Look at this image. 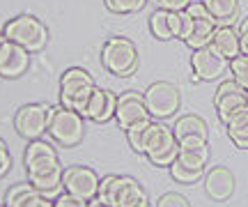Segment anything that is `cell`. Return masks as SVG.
<instances>
[{"label": "cell", "mask_w": 248, "mask_h": 207, "mask_svg": "<svg viewBox=\"0 0 248 207\" xmlns=\"http://www.w3.org/2000/svg\"><path fill=\"white\" fill-rule=\"evenodd\" d=\"M142 154L154 166L170 168L172 163L177 161V154H179V143L175 138V131L168 125L152 120L150 127L145 129V136H142Z\"/></svg>", "instance_id": "1"}, {"label": "cell", "mask_w": 248, "mask_h": 207, "mask_svg": "<svg viewBox=\"0 0 248 207\" xmlns=\"http://www.w3.org/2000/svg\"><path fill=\"white\" fill-rule=\"evenodd\" d=\"M2 35L12 44L23 46L28 53H39L48 44V30L32 14H18V16L9 18L2 28Z\"/></svg>", "instance_id": "2"}, {"label": "cell", "mask_w": 248, "mask_h": 207, "mask_svg": "<svg viewBox=\"0 0 248 207\" xmlns=\"http://www.w3.org/2000/svg\"><path fill=\"white\" fill-rule=\"evenodd\" d=\"M216 26L218 23L209 14V9L204 7V2H195L193 0L182 12V42H186L193 51L202 48V46H209Z\"/></svg>", "instance_id": "3"}, {"label": "cell", "mask_w": 248, "mask_h": 207, "mask_svg": "<svg viewBox=\"0 0 248 207\" xmlns=\"http://www.w3.org/2000/svg\"><path fill=\"white\" fill-rule=\"evenodd\" d=\"M94 79L92 74L80 69V67H69L67 72L60 76V106L71 108V111H78L83 115L85 104L94 92Z\"/></svg>", "instance_id": "4"}, {"label": "cell", "mask_w": 248, "mask_h": 207, "mask_svg": "<svg viewBox=\"0 0 248 207\" xmlns=\"http://www.w3.org/2000/svg\"><path fill=\"white\" fill-rule=\"evenodd\" d=\"M101 64L108 74L131 76L138 69V48L126 37H108L101 46Z\"/></svg>", "instance_id": "5"}, {"label": "cell", "mask_w": 248, "mask_h": 207, "mask_svg": "<svg viewBox=\"0 0 248 207\" xmlns=\"http://www.w3.org/2000/svg\"><path fill=\"white\" fill-rule=\"evenodd\" d=\"M46 134L60 147H74L83 141V134H85L83 115L78 111H71V108H64L58 104V106L51 108V122H48Z\"/></svg>", "instance_id": "6"}, {"label": "cell", "mask_w": 248, "mask_h": 207, "mask_svg": "<svg viewBox=\"0 0 248 207\" xmlns=\"http://www.w3.org/2000/svg\"><path fill=\"white\" fill-rule=\"evenodd\" d=\"M142 95H145V104H147L150 115L156 117V120L172 117L179 111V104H182L179 90L172 85V83H168V81L152 83V85L142 92Z\"/></svg>", "instance_id": "7"}, {"label": "cell", "mask_w": 248, "mask_h": 207, "mask_svg": "<svg viewBox=\"0 0 248 207\" xmlns=\"http://www.w3.org/2000/svg\"><path fill=\"white\" fill-rule=\"evenodd\" d=\"M51 108L48 104H26L16 111L14 115V129L18 136H23L28 141L42 138V134L48 131L51 122Z\"/></svg>", "instance_id": "8"}, {"label": "cell", "mask_w": 248, "mask_h": 207, "mask_svg": "<svg viewBox=\"0 0 248 207\" xmlns=\"http://www.w3.org/2000/svg\"><path fill=\"white\" fill-rule=\"evenodd\" d=\"M99 177L97 173L88 168V166H69L62 173V189L64 193H71L76 198L83 200H94L99 193Z\"/></svg>", "instance_id": "9"}, {"label": "cell", "mask_w": 248, "mask_h": 207, "mask_svg": "<svg viewBox=\"0 0 248 207\" xmlns=\"http://www.w3.org/2000/svg\"><path fill=\"white\" fill-rule=\"evenodd\" d=\"M246 92L248 90H244L234 79L218 83L216 95H214V108H216V115H218V120H221L223 125H228L241 108L248 106Z\"/></svg>", "instance_id": "10"}, {"label": "cell", "mask_w": 248, "mask_h": 207, "mask_svg": "<svg viewBox=\"0 0 248 207\" xmlns=\"http://www.w3.org/2000/svg\"><path fill=\"white\" fill-rule=\"evenodd\" d=\"M23 166H26V173L30 177V175L53 171L62 163H60V154H58L53 145L42 141V138H35V141L28 143L26 152H23Z\"/></svg>", "instance_id": "11"}, {"label": "cell", "mask_w": 248, "mask_h": 207, "mask_svg": "<svg viewBox=\"0 0 248 207\" xmlns=\"http://www.w3.org/2000/svg\"><path fill=\"white\" fill-rule=\"evenodd\" d=\"M115 120L120 129H131L133 125H140V122H147V120H154L147 111V104H145V95L140 92H124L117 97V111H115Z\"/></svg>", "instance_id": "12"}, {"label": "cell", "mask_w": 248, "mask_h": 207, "mask_svg": "<svg viewBox=\"0 0 248 207\" xmlns=\"http://www.w3.org/2000/svg\"><path fill=\"white\" fill-rule=\"evenodd\" d=\"M228 67V60L214 53L209 46L195 48L191 55V69H193V81H214L218 79Z\"/></svg>", "instance_id": "13"}, {"label": "cell", "mask_w": 248, "mask_h": 207, "mask_svg": "<svg viewBox=\"0 0 248 207\" xmlns=\"http://www.w3.org/2000/svg\"><path fill=\"white\" fill-rule=\"evenodd\" d=\"M204 191L214 203H225L234 193V173L228 166H212L204 173Z\"/></svg>", "instance_id": "14"}, {"label": "cell", "mask_w": 248, "mask_h": 207, "mask_svg": "<svg viewBox=\"0 0 248 207\" xmlns=\"http://www.w3.org/2000/svg\"><path fill=\"white\" fill-rule=\"evenodd\" d=\"M117 111V95L110 90H101V88H94L92 97L85 104V111H83V117L85 120H92L97 125H106L108 120L115 117Z\"/></svg>", "instance_id": "15"}, {"label": "cell", "mask_w": 248, "mask_h": 207, "mask_svg": "<svg viewBox=\"0 0 248 207\" xmlns=\"http://www.w3.org/2000/svg\"><path fill=\"white\" fill-rule=\"evenodd\" d=\"M28 67H30V53L23 46L12 44L5 39V44L0 46V76L16 79V76L28 72Z\"/></svg>", "instance_id": "16"}, {"label": "cell", "mask_w": 248, "mask_h": 207, "mask_svg": "<svg viewBox=\"0 0 248 207\" xmlns=\"http://www.w3.org/2000/svg\"><path fill=\"white\" fill-rule=\"evenodd\" d=\"M152 35L168 42V39H182V12H170V9H156L150 16Z\"/></svg>", "instance_id": "17"}, {"label": "cell", "mask_w": 248, "mask_h": 207, "mask_svg": "<svg viewBox=\"0 0 248 207\" xmlns=\"http://www.w3.org/2000/svg\"><path fill=\"white\" fill-rule=\"evenodd\" d=\"M179 143V154L177 161L188 166V168H200L204 171L207 163H209V143L207 138H198V136H191V138H182Z\"/></svg>", "instance_id": "18"}, {"label": "cell", "mask_w": 248, "mask_h": 207, "mask_svg": "<svg viewBox=\"0 0 248 207\" xmlns=\"http://www.w3.org/2000/svg\"><path fill=\"white\" fill-rule=\"evenodd\" d=\"M5 205H9V207H55L53 200H48L44 193H39L30 182L14 184L12 189H7Z\"/></svg>", "instance_id": "19"}, {"label": "cell", "mask_w": 248, "mask_h": 207, "mask_svg": "<svg viewBox=\"0 0 248 207\" xmlns=\"http://www.w3.org/2000/svg\"><path fill=\"white\" fill-rule=\"evenodd\" d=\"M209 48L230 63L232 58H237L241 53L239 30H234L232 26H216V30H214V35H212V42H209Z\"/></svg>", "instance_id": "20"}, {"label": "cell", "mask_w": 248, "mask_h": 207, "mask_svg": "<svg viewBox=\"0 0 248 207\" xmlns=\"http://www.w3.org/2000/svg\"><path fill=\"white\" fill-rule=\"evenodd\" d=\"M133 182L136 180L129 177V175H106L99 182L97 198L110 207H120V200H122V196L126 193V189L131 187Z\"/></svg>", "instance_id": "21"}, {"label": "cell", "mask_w": 248, "mask_h": 207, "mask_svg": "<svg viewBox=\"0 0 248 207\" xmlns=\"http://www.w3.org/2000/svg\"><path fill=\"white\" fill-rule=\"evenodd\" d=\"M172 131H175V138L182 141V138H191V136H198V138H207L209 141V127L204 122L200 115H193V113H188V115H182L175 122L172 127Z\"/></svg>", "instance_id": "22"}, {"label": "cell", "mask_w": 248, "mask_h": 207, "mask_svg": "<svg viewBox=\"0 0 248 207\" xmlns=\"http://www.w3.org/2000/svg\"><path fill=\"white\" fill-rule=\"evenodd\" d=\"M218 26H230L239 16V0H202Z\"/></svg>", "instance_id": "23"}, {"label": "cell", "mask_w": 248, "mask_h": 207, "mask_svg": "<svg viewBox=\"0 0 248 207\" xmlns=\"http://www.w3.org/2000/svg\"><path fill=\"white\" fill-rule=\"evenodd\" d=\"M225 131L239 150H248V106L241 108L239 113L225 125Z\"/></svg>", "instance_id": "24"}, {"label": "cell", "mask_w": 248, "mask_h": 207, "mask_svg": "<svg viewBox=\"0 0 248 207\" xmlns=\"http://www.w3.org/2000/svg\"><path fill=\"white\" fill-rule=\"evenodd\" d=\"M62 173H64V168H62V166H58V168H53V171L39 173V175H30V177H28V182H30V184H32L39 193L51 196V193H55V191L62 187Z\"/></svg>", "instance_id": "25"}, {"label": "cell", "mask_w": 248, "mask_h": 207, "mask_svg": "<svg viewBox=\"0 0 248 207\" xmlns=\"http://www.w3.org/2000/svg\"><path fill=\"white\" fill-rule=\"evenodd\" d=\"M170 177L175 182H179V184H195V182H200L204 177V171H200V168H188L184 163L175 161L170 166Z\"/></svg>", "instance_id": "26"}, {"label": "cell", "mask_w": 248, "mask_h": 207, "mask_svg": "<svg viewBox=\"0 0 248 207\" xmlns=\"http://www.w3.org/2000/svg\"><path fill=\"white\" fill-rule=\"evenodd\" d=\"M120 207H150V196L138 182H133L120 200Z\"/></svg>", "instance_id": "27"}, {"label": "cell", "mask_w": 248, "mask_h": 207, "mask_svg": "<svg viewBox=\"0 0 248 207\" xmlns=\"http://www.w3.org/2000/svg\"><path fill=\"white\" fill-rule=\"evenodd\" d=\"M228 69H230L232 79L239 83L244 90H248V55L239 53L237 58H232L228 63Z\"/></svg>", "instance_id": "28"}, {"label": "cell", "mask_w": 248, "mask_h": 207, "mask_svg": "<svg viewBox=\"0 0 248 207\" xmlns=\"http://www.w3.org/2000/svg\"><path fill=\"white\" fill-rule=\"evenodd\" d=\"M145 2L147 0H104L106 9L113 14H136L145 7Z\"/></svg>", "instance_id": "29"}, {"label": "cell", "mask_w": 248, "mask_h": 207, "mask_svg": "<svg viewBox=\"0 0 248 207\" xmlns=\"http://www.w3.org/2000/svg\"><path fill=\"white\" fill-rule=\"evenodd\" d=\"M152 120H147V122H140V125H133L131 129H126V141H129V145L133 147V152L142 154V136H145V129L150 127Z\"/></svg>", "instance_id": "30"}, {"label": "cell", "mask_w": 248, "mask_h": 207, "mask_svg": "<svg viewBox=\"0 0 248 207\" xmlns=\"http://www.w3.org/2000/svg\"><path fill=\"white\" fill-rule=\"evenodd\" d=\"M156 207H191V203H188L186 196L170 191V193H163V196L156 200Z\"/></svg>", "instance_id": "31"}, {"label": "cell", "mask_w": 248, "mask_h": 207, "mask_svg": "<svg viewBox=\"0 0 248 207\" xmlns=\"http://www.w3.org/2000/svg\"><path fill=\"white\" fill-rule=\"evenodd\" d=\"M53 205L55 207H90V203L83 198H76V196H71V193H60V196L53 200Z\"/></svg>", "instance_id": "32"}, {"label": "cell", "mask_w": 248, "mask_h": 207, "mask_svg": "<svg viewBox=\"0 0 248 207\" xmlns=\"http://www.w3.org/2000/svg\"><path fill=\"white\" fill-rule=\"evenodd\" d=\"M152 2H156L161 9H170V12H184L193 0H152Z\"/></svg>", "instance_id": "33"}, {"label": "cell", "mask_w": 248, "mask_h": 207, "mask_svg": "<svg viewBox=\"0 0 248 207\" xmlns=\"http://www.w3.org/2000/svg\"><path fill=\"white\" fill-rule=\"evenodd\" d=\"M9 168H12V157H9V152H7L5 141L0 138V177H5L9 173Z\"/></svg>", "instance_id": "34"}, {"label": "cell", "mask_w": 248, "mask_h": 207, "mask_svg": "<svg viewBox=\"0 0 248 207\" xmlns=\"http://www.w3.org/2000/svg\"><path fill=\"white\" fill-rule=\"evenodd\" d=\"M239 44H241V53L248 55V16L241 21L239 26Z\"/></svg>", "instance_id": "35"}, {"label": "cell", "mask_w": 248, "mask_h": 207, "mask_svg": "<svg viewBox=\"0 0 248 207\" xmlns=\"http://www.w3.org/2000/svg\"><path fill=\"white\" fill-rule=\"evenodd\" d=\"M90 207H110V205H106V203H101L99 198H94V200H90Z\"/></svg>", "instance_id": "36"}, {"label": "cell", "mask_w": 248, "mask_h": 207, "mask_svg": "<svg viewBox=\"0 0 248 207\" xmlns=\"http://www.w3.org/2000/svg\"><path fill=\"white\" fill-rule=\"evenodd\" d=\"M5 44V35H2V32H0V46Z\"/></svg>", "instance_id": "37"}, {"label": "cell", "mask_w": 248, "mask_h": 207, "mask_svg": "<svg viewBox=\"0 0 248 207\" xmlns=\"http://www.w3.org/2000/svg\"><path fill=\"white\" fill-rule=\"evenodd\" d=\"M0 207H9V205H0Z\"/></svg>", "instance_id": "38"}, {"label": "cell", "mask_w": 248, "mask_h": 207, "mask_svg": "<svg viewBox=\"0 0 248 207\" xmlns=\"http://www.w3.org/2000/svg\"><path fill=\"white\" fill-rule=\"evenodd\" d=\"M246 99H248V92H246Z\"/></svg>", "instance_id": "39"}]
</instances>
